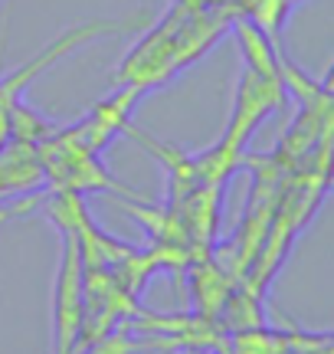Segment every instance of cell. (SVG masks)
I'll list each match as a JSON object with an SVG mask.
<instances>
[{
    "label": "cell",
    "instance_id": "2",
    "mask_svg": "<svg viewBox=\"0 0 334 354\" xmlns=\"http://www.w3.org/2000/svg\"><path fill=\"white\" fill-rule=\"evenodd\" d=\"M138 348H141V344L131 342L128 335H121V331H118V335H112V338L99 342V348H95L92 354H128V351H138Z\"/></svg>",
    "mask_w": 334,
    "mask_h": 354
},
{
    "label": "cell",
    "instance_id": "1",
    "mask_svg": "<svg viewBox=\"0 0 334 354\" xmlns=\"http://www.w3.org/2000/svg\"><path fill=\"white\" fill-rule=\"evenodd\" d=\"M138 26H144V20H138V17H128V20H125V17H118V20H92V24L69 26V30L59 33L52 43H46V50H39L33 59H26L23 66H17V69H13L10 76L0 79V112L10 115V109L20 102V95L26 92V86H30L43 69L56 66L63 56H69L72 50L86 46V43H92V39H99V37L131 33V30H138Z\"/></svg>",
    "mask_w": 334,
    "mask_h": 354
},
{
    "label": "cell",
    "instance_id": "3",
    "mask_svg": "<svg viewBox=\"0 0 334 354\" xmlns=\"http://www.w3.org/2000/svg\"><path fill=\"white\" fill-rule=\"evenodd\" d=\"M39 197H43V194H30V197H23V203H20V207H13V210H0V220H3V216H10V214H23V210H30Z\"/></svg>",
    "mask_w": 334,
    "mask_h": 354
}]
</instances>
